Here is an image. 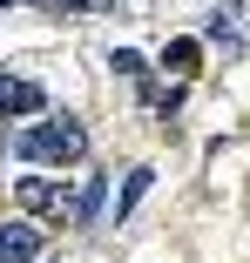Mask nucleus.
<instances>
[{"label":"nucleus","mask_w":250,"mask_h":263,"mask_svg":"<svg viewBox=\"0 0 250 263\" xmlns=\"http://www.w3.org/2000/svg\"><path fill=\"white\" fill-rule=\"evenodd\" d=\"M0 7H7V0H0Z\"/></svg>","instance_id":"nucleus-10"},{"label":"nucleus","mask_w":250,"mask_h":263,"mask_svg":"<svg viewBox=\"0 0 250 263\" xmlns=\"http://www.w3.org/2000/svg\"><path fill=\"white\" fill-rule=\"evenodd\" d=\"M109 61H115V74H142V54H135V47H115Z\"/></svg>","instance_id":"nucleus-8"},{"label":"nucleus","mask_w":250,"mask_h":263,"mask_svg":"<svg viewBox=\"0 0 250 263\" xmlns=\"http://www.w3.org/2000/svg\"><path fill=\"white\" fill-rule=\"evenodd\" d=\"M0 88H7V74H0Z\"/></svg>","instance_id":"nucleus-9"},{"label":"nucleus","mask_w":250,"mask_h":263,"mask_svg":"<svg viewBox=\"0 0 250 263\" xmlns=\"http://www.w3.org/2000/svg\"><path fill=\"white\" fill-rule=\"evenodd\" d=\"M7 108H21V115L41 108V88L34 81H7V88H0V115H7Z\"/></svg>","instance_id":"nucleus-4"},{"label":"nucleus","mask_w":250,"mask_h":263,"mask_svg":"<svg viewBox=\"0 0 250 263\" xmlns=\"http://www.w3.org/2000/svg\"><path fill=\"white\" fill-rule=\"evenodd\" d=\"M102 189H109L102 176H88V182H81V196H75V216H81V223H95V209H102Z\"/></svg>","instance_id":"nucleus-6"},{"label":"nucleus","mask_w":250,"mask_h":263,"mask_svg":"<svg viewBox=\"0 0 250 263\" xmlns=\"http://www.w3.org/2000/svg\"><path fill=\"white\" fill-rule=\"evenodd\" d=\"M14 202H21V209H61V182H47V176H21V182H14Z\"/></svg>","instance_id":"nucleus-3"},{"label":"nucleus","mask_w":250,"mask_h":263,"mask_svg":"<svg viewBox=\"0 0 250 263\" xmlns=\"http://www.w3.org/2000/svg\"><path fill=\"white\" fill-rule=\"evenodd\" d=\"M142 196H149V169H129V182H122V202H115V223L129 216V209H135Z\"/></svg>","instance_id":"nucleus-5"},{"label":"nucleus","mask_w":250,"mask_h":263,"mask_svg":"<svg viewBox=\"0 0 250 263\" xmlns=\"http://www.w3.org/2000/svg\"><path fill=\"white\" fill-rule=\"evenodd\" d=\"M14 155H27V162H81L88 155V128L75 115H55V122H34L14 135Z\"/></svg>","instance_id":"nucleus-1"},{"label":"nucleus","mask_w":250,"mask_h":263,"mask_svg":"<svg viewBox=\"0 0 250 263\" xmlns=\"http://www.w3.org/2000/svg\"><path fill=\"white\" fill-rule=\"evenodd\" d=\"M163 68L189 74V68H196V41H169V54H163Z\"/></svg>","instance_id":"nucleus-7"},{"label":"nucleus","mask_w":250,"mask_h":263,"mask_svg":"<svg viewBox=\"0 0 250 263\" xmlns=\"http://www.w3.org/2000/svg\"><path fill=\"white\" fill-rule=\"evenodd\" d=\"M41 256V230L27 223H0V263H34Z\"/></svg>","instance_id":"nucleus-2"}]
</instances>
